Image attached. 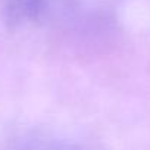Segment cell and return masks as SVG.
Instances as JSON below:
<instances>
[{
    "instance_id": "obj_1",
    "label": "cell",
    "mask_w": 150,
    "mask_h": 150,
    "mask_svg": "<svg viewBox=\"0 0 150 150\" xmlns=\"http://www.w3.org/2000/svg\"><path fill=\"white\" fill-rule=\"evenodd\" d=\"M46 11V0H0V18L9 28L37 22Z\"/></svg>"
}]
</instances>
